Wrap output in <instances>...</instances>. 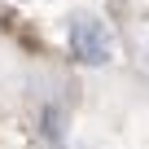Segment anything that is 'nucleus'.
<instances>
[{"mask_svg": "<svg viewBox=\"0 0 149 149\" xmlns=\"http://www.w3.org/2000/svg\"><path fill=\"white\" fill-rule=\"evenodd\" d=\"M114 53V40L105 31V22L97 18H74L70 26V57L79 61V66H105Z\"/></svg>", "mask_w": 149, "mask_h": 149, "instance_id": "f257e3e1", "label": "nucleus"}]
</instances>
